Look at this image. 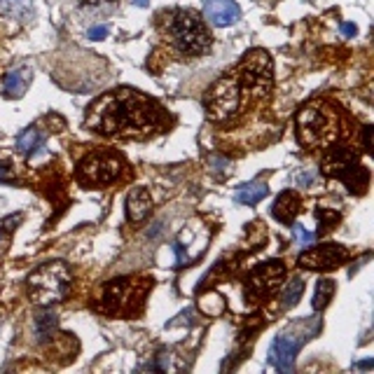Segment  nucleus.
<instances>
[{"mask_svg": "<svg viewBox=\"0 0 374 374\" xmlns=\"http://www.w3.org/2000/svg\"><path fill=\"white\" fill-rule=\"evenodd\" d=\"M134 3L138 5V8H145V5H147V0H134Z\"/></svg>", "mask_w": 374, "mask_h": 374, "instance_id": "nucleus-29", "label": "nucleus"}, {"mask_svg": "<svg viewBox=\"0 0 374 374\" xmlns=\"http://www.w3.org/2000/svg\"><path fill=\"white\" fill-rule=\"evenodd\" d=\"M17 147H19L21 154L33 157V154H38L40 150H45V134L35 127H28L26 132L17 138Z\"/></svg>", "mask_w": 374, "mask_h": 374, "instance_id": "nucleus-16", "label": "nucleus"}, {"mask_svg": "<svg viewBox=\"0 0 374 374\" xmlns=\"http://www.w3.org/2000/svg\"><path fill=\"white\" fill-rule=\"evenodd\" d=\"M150 288H152L150 278H115V281H110L105 286L103 309L112 313V316H132V313H138Z\"/></svg>", "mask_w": 374, "mask_h": 374, "instance_id": "nucleus-6", "label": "nucleus"}, {"mask_svg": "<svg viewBox=\"0 0 374 374\" xmlns=\"http://www.w3.org/2000/svg\"><path fill=\"white\" fill-rule=\"evenodd\" d=\"M33 80V73L31 68H17L12 73L5 75V82H3V89H5V96L10 98H17V96H23V92L28 89Z\"/></svg>", "mask_w": 374, "mask_h": 374, "instance_id": "nucleus-15", "label": "nucleus"}, {"mask_svg": "<svg viewBox=\"0 0 374 374\" xmlns=\"http://www.w3.org/2000/svg\"><path fill=\"white\" fill-rule=\"evenodd\" d=\"M122 159L110 150H98L89 154L85 162L80 164V180L85 185L94 187H105L110 183H115L122 176Z\"/></svg>", "mask_w": 374, "mask_h": 374, "instance_id": "nucleus-9", "label": "nucleus"}, {"mask_svg": "<svg viewBox=\"0 0 374 374\" xmlns=\"http://www.w3.org/2000/svg\"><path fill=\"white\" fill-rule=\"evenodd\" d=\"M54 328H56L54 313H43V316H38V320H35V330H38L40 340H47L54 332Z\"/></svg>", "mask_w": 374, "mask_h": 374, "instance_id": "nucleus-20", "label": "nucleus"}, {"mask_svg": "<svg viewBox=\"0 0 374 374\" xmlns=\"http://www.w3.org/2000/svg\"><path fill=\"white\" fill-rule=\"evenodd\" d=\"M70 288V271L63 262H47L28 276V293L38 304H52L66 298Z\"/></svg>", "mask_w": 374, "mask_h": 374, "instance_id": "nucleus-7", "label": "nucleus"}, {"mask_svg": "<svg viewBox=\"0 0 374 374\" xmlns=\"http://www.w3.org/2000/svg\"><path fill=\"white\" fill-rule=\"evenodd\" d=\"M323 169L328 176H335L346 185L351 192H365L367 183H370V174H367L365 166L358 164V157L349 150V147H342V145H330L328 154H325V162H323Z\"/></svg>", "mask_w": 374, "mask_h": 374, "instance_id": "nucleus-8", "label": "nucleus"}, {"mask_svg": "<svg viewBox=\"0 0 374 374\" xmlns=\"http://www.w3.org/2000/svg\"><path fill=\"white\" fill-rule=\"evenodd\" d=\"M283 276H286V267L278 260H269V262L260 264L258 269L251 271L246 281V295L248 300H260V298H269L274 290L281 286Z\"/></svg>", "mask_w": 374, "mask_h": 374, "instance_id": "nucleus-10", "label": "nucleus"}, {"mask_svg": "<svg viewBox=\"0 0 374 374\" xmlns=\"http://www.w3.org/2000/svg\"><path fill=\"white\" fill-rule=\"evenodd\" d=\"M316 218H320V225H323V229H330L332 225L340 220V216H337V213H330V211H325V209H316Z\"/></svg>", "mask_w": 374, "mask_h": 374, "instance_id": "nucleus-22", "label": "nucleus"}, {"mask_svg": "<svg viewBox=\"0 0 374 374\" xmlns=\"http://www.w3.org/2000/svg\"><path fill=\"white\" fill-rule=\"evenodd\" d=\"M342 33H344V35H353V33H355V26H353V23H344Z\"/></svg>", "mask_w": 374, "mask_h": 374, "instance_id": "nucleus-25", "label": "nucleus"}, {"mask_svg": "<svg viewBox=\"0 0 374 374\" xmlns=\"http://www.w3.org/2000/svg\"><path fill=\"white\" fill-rule=\"evenodd\" d=\"M358 367H363V370H367V367H372V360H365V363H360Z\"/></svg>", "mask_w": 374, "mask_h": 374, "instance_id": "nucleus-28", "label": "nucleus"}, {"mask_svg": "<svg viewBox=\"0 0 374 374\" xmlns=\"http://www.w3.org/2000/svg\"><path fill=\"white\" fill-rule=\"evenodd\" d=\"M274 68L264 50H253L227 75L213 85L204 96V108L211 122H231L243 110L269 96Z\"/></svg>", "mask_w": 374, "mask_h": 374, "instance_id": "nucleus-1", "label": "nucleus"}, {"mask_svg": "<svg viewBox=\"0 0 374 374\" xmlns=\"http://www.w3.org/2000/svg\"><path fill=\"white\" fill-rule=\"evenodd\" d=\"M157 31L180 56H199L211 47V33L192 10H164L157 14Z\"/></svg>", "mask_w": 374, "mask_h": 374, "instance_id": "nucleus-3", "label": "nucleus"}, {"mask_svg": "<svg viewBox=\"0 0 374 374\" xmlns=\"http://www.w3.org/2000/svg\"><path fill=\"white\" fill-rule=\"evenodd\" d=\"M302 293H304V281H302L300 276H295L293 281L286 286V290H283V298H281L283 300V309H290V307L298 304Z\"/></svg>", "mask_w": 374, "mask_h": 374, "instance_id": "nucleus-19", "label": "nucleus"}, {"mask_svg": "<svg viewBox=\"0 0 374 374\" xmlns=\"http://www.w3.org/2000/svg\"><path fill=\"white\" fill-rule=\"evenodd\" d=\"M204 14L213 26H234L241 10L234 0H204Z\"/></svg>", "mask_w": 374, "mask_h": 374, "instance_id": "nucleus-12", "label": "nucleus"}, {"mask_svg": "<svg viewBox=\"0 0 374 374\" xmlns=\"http://www.w3.org/2000/svg\"><path fill=\"white\" fill-rule=\"evenodd\" d=\"M89 40H103L105 35H108V26H94L89 28Z\"/></svg>", "mask_w": 374, "mask_h": 374, "instance_id": "nucleus-23", "label": "nucleus"}, {"mask_svg": "<svg viewBox=\"0 0 374 374\" xmlns=\"http://www.w3.org/2000/svg\"><path fill=\"white\" fill-rule=\"evenodd\" d=\"M298 183L300 185H309V183H311V176H298Z\"/></svg>", "mask_w": 374, "mask_h": 374, "instance_id": "nucleus-26", "label": "nucleus"}, {"mask_svg": "<svg viewBox=\"0 0 374 374\" xmlns=\"http://www.w3.org/2000/svg\"><path fill=\"white\" fill-rule=\"evenodd\" d=\"M332 295H335V281H332V278H320L316 283V293H313V309L323 311V309L330 304Z\"/></svg>", "mask_w": 374, "mask_h": 374, "instance_id": "nucleus-18", "label": "nucleus"}, {"mask_svg": "<svg viewBox=\"0 0 374 374\" xmlns=\"http://www.w3.org/2000/svg\"><path fill=\"white\" fill-rule=\"evenodd\" d=\"M150 192H147L145 187H136L129 192L127 197V216L132 218L134 222H143L147 218V213H150Z\"/></svg>", "mask_w": 374, "mask_h": 374, "instance_id": "nucleus-14", "label": "nucleus"}, {"mask_svg": "<svg viewBox=\"0 0 374 374\" xmlns=\"http://www.w3.org/2000/svg\"><path fill=\"white\" fill-rule=\"evenodd\" d=\"M293 231H295V239L300 241V246H311V243H313V234H311V231H307L302 225L293 222Z\"/></svg>", "mask_w": 374, "mask_h": 374, "instance_id": "nucleus-21", "label": "nucleus"}, {"mask_svg": "<svg viewBox=\"0 0 374 374\" xmlns=\"http://www.w3.org/2000/svg\"><path fill=\"white\" fill-rule=\"evenodd\" d=\"M302 209V199L298 192H293V189H288V192H283L281 197L276 199L274 204V218L276 220H281L283 225H293L295 222V216L300 213Z\"/></svg>", "mask_w": 374, "mask_h": 374, "instance_id": "nucleus-13", "label": "nucleus"}, {"mask_svg": "<svg viewBox=\"0 0 374 374\" xmlns=\"http://www.w3.org/2000/svg\"><path fill=\"white\" fill-rule=\"evenodd\" d=\"M349 251L344 246H337V243H323V246L313 248V251H307L300 255V264L304 269H313V271H328L335 269L346 262Z\"/></svg>", "mask_w": 374, "mask_h": 374, "instance_id": "nucleus-11", "label": "nucleus"}, {"mask_svg": "<svg viewBox=\"0 0 374 374\" xmlns=\"http://www.w3.org/2000/svg\"><path fill=\"white\" fill-rule=\"evenodd\" d=\"M159 124V108L134 89H115L89 105L87 127L112 138H145Z\"/></svg>", "mask_w": 374, "mask_h": 374, "instance_id": "nucleus-2", "label": "nucleus"}, {"mask_svg": "<svg viewBox=\"0 0 374 374\" xmlns=\"http://www.w3.org/2000/svg\"><path fill=\"white\" fill-rule=\"evenodd\" d=\"M340 112L323 101H313L298 112V138L307 150H325L340 141Z\"/></svg>", "mask_w": 374, "mask_h": 374, "instance_id": "nucleus-4", "label": "nucleus"}, {"mask_svg": "<svg viewBox=\"0 0 374 374\" xmlns=\"http://www.w3.org/2000/svg\"><path fill=\"white\" fill-rule=\"evenodd\" d=\"M101 3H115V0H82V5H92V8H98Z\"/></svg>", "mask_w": 374, "mask_h": 374, "instance_id": "nucleus-24", "label": "nucleus"}, {"mask_svg": "<svg viewBox=\"0 0 374 374\" xmlns=\"http://www.w3.org/2000/svg\"><path fill=\"white\" fill-rule=\"evenodd\" d=\"M318 330H320V320L316 318H302L298 323L288 325L269 349L271 365H274L278 372H293L295 355H298L300 349L304 346Z\"/></svg>", "mask_w": 374, "mask_h": 374, "instance_id": "nucleus-5", "label": "nucleus"}, {"mask_svg": "<svg viewBox=\"0 0 374 374\" xmlns=\"http://www.w3.org/2000/svg\"><path fill=\"white\" fill-rule=\"evenodd\" d=\"M267 194H269L267 183L253 180V183H246V185L239 187V192H236V201H239V204H246V206H253V204H258V201H262Z\"/></svg>", "mask_w": 374, "mask_h": 374, "instance_id": "nucleus-17", "label": "nucleus"}, {"mask_svg": "<svg viewBox=\"0 0 374 374\" xmlns=\"http://www.w3.org/2000/svg\"><path fill=\"white\" fill-rule=\"evenodd\" d=\"M3 5H19V3H23V0H0Z\"/></svg>", "mask_w": 374, "mask_h": 374, "instance_id": "nucleus-27", "label": "nucleus"}]
</instances>
